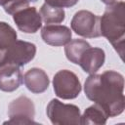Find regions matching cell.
Returning <instances> with one entry per match:
<instances>
[{
	"mask_svg": "<svg viewBox=\"0 0 125 125\" xmlns=\"http://www.w3.org/2000/svg\"><path fill=\"white\" fill-rule=\"evenodd\" d=\"M107 118L108 116L104 109L95 104L85 109L84 113L80 117V124L104 125L106 123Z\"/></svg>",
	"mask_w": 125,
	"mask_h": 125,
	"instance_id": "13",
	"label": "cell"
},
{
	"mask_svg": "<svg viewBox=\"0 0 125 125\" xmlns=\"http://www.w3.org/2000/svg\"><path fill=\"white\" fill-rule=\"evenodd\" d=\"M47 116L55 125H76L80 124V109L78 106L63 104L53 99L46 108Z\"/></svg>",
	"mask_w": 125,
	"mask_h": 125,
	"instance_id": "3",
	"label": "cell"
},
{
	"mask_svg": "<svg viewBox=\"0 0 125 125\" xmlns=\"http://www.w3.org/2000/svg\"><path fill=\"white\" fill-rule=\"evenodd\" d=\"M70 26L76 34L85 38H96L101 36L100 17L87 10L76 12L71 20Z\"/></svg>",
	"mask_w": 125,
	"mask_h": 125,
	"instance_id": "6",
	"label": "cell"
},
{
	"mask_svg": "<svg viewBox=\"0 0 125 125\" xmlns=\"http://www.w3.org/2000/svg\"><path fill=\"white\" fill-rule=\"evenodd\" d=\"M79 0H45V3L59 7V8H69L78 3Z\"/></svg>",
	"mask_w": 125,
	"mask_h": 125,
	"instance_id": "18",
	"label": "cell"
},
{
	"mask_svg": "<svg viewBox=\"0 0 125 125\" xmlns=\"http://www.w3.org/2000/svg\"><path fill=\"white\" fill-rule=\"evenodd\" d=\"M71 30L65 25L46 24L41 29V37L43 41L51 46L59 47L66 45L71 40Z\"/></svg>",
	"mask_w": 125,
	"mask_h": 125,
	"instance_id": "9",
	"label": "cell"
},
{
	"mask_svg": "<svg viewBox=\"0 0 125 125\" xmlns=\"http://www.w3.org/2000/svg\"><path fill=\"white\" fill-rule=\"evenodd\" d=\"M13 20L18 28L24 33H35L42 25L40 14L35 7H24L13 14Z\"/></svg>",
	"mask_w": 125,
	"mask_h": 125,
	"instance_id": "8",
	"label": "cell"
},
{
	"mask_svg": "<svg viewBox=\"0 0 125 125\" xmlns=\"http://www.w3.org/2000/svg\"><path fill=\"white\" fill-rule=\"evenodd\" d=\"M22 73L20 66L15 64H3L0 66V90L14 92L22 83Z\"/></svg>",
	"mask_w": 125,
	"mask_h": 125,
	"instance_id": "10",
	"label": "cell"
},
{
	"mask_svg": "<svg viewBox=\"0 0 125 125\" xmlns=\"http://www.w3.org/2000/svg\"><path fill=\"white\" fill-rule=\"evenodd\" d=\"M101 1H102L104 4L109 6V5H112V4H115V3L119 2V1H121V0H101Z\"/></svg>",
	"mask_w": 125,
	"mask_h": 125,
	"instance_id": "20",
	"label": "cell"
},
{
	"mask_svg": "<svg viewBox=\"0 0 125 125\" xmlns=\"http://www.w3.org/2000/svg\"><path fill=\"white\" fill-rule=\"evenodd\" d=\"M89 47H91V46L86 40L73 39V40H70L65 45L64 53H65V56L69 62H71L75 64H78L82 54Z\"/></svg>",
	"mask_w": 125,
	"mask_h": 125,
	"instance_id": "14",
	"label": "cell"
},
{
	"mask_svg": "<svg viewBox=\"0 0 125 125\" xmlns=\"http://www.w3.org/2000/svg\"><path fill=\"white\" fill-rule=\"evenodd\" d=\"M35 115V107L32 101L25 97L20 96L9 104L8 116L9 120L4 124H34L33 118Z\"/></svg>",
	"mask_w": 125,
	"mask_h": 125,
	"instance_id": "5",
	"label": "cell"
},
{
	"mask_svg": "<svg viewBox=\"0 0 125 125\" xmlns=\"http://www.w3.org/2000/svg\"><path fill=\"white\" fill-rule=\"evenodd\" d=\"M0 6L7 14L13 15L17 11L29 6V0H0Z\"/></svg>",
	"mask_w": 125,
	"mask_h": 125,
	"instance_id": "17",
	"label": "cell"
},
{
	"mask_svg": "<svg viewBox=\"0 0 125 125\" xmlns=\"http://www.w3.org/2000/svg\"><path fill=\"white\" fill-rule=\"evenodd\" d=\"M5 53H6V49H3V48H1V47H0V66L4 63Z\"/></svg>",
	"mask_w": 125,
	"mask_h": 125,
	"instance_id": "19",
	"label": "cell"
},
{
	"mask_svg": "<svg viewBox=\"0 0 125 125\" xmlns=\"http://www.w3.org/2000/svg\"><path fill=\"white\" fill-rule=\"evenodd\" d=\"M100 29L101 35L107 39L123 59L125 43V4L123 1L106 7L100 18Z\"/></svg>",
	"mask_w": 125,
	"mask_h": 125,
	"instance_id": "2",
	"label": "cell"
},
{
	"mask_svg": "<svg viewBox=\"0 0 125 125\" xmlns=\"http://www.w3.org/2000/svg\"><path fill=\"white\" fill-rule=\"evenodd\" d=\"M39 14H40L41 20L46 24L62 22L65 18V13L62 8L55 7L47 3H44L41 6Z\"/></svg>",
	"mask_w": 125,
	"mask_h": 125,
	"instance_id": "15",
	"label": "cell"
},
{
	"mask_svg": "<svg viewBox=\"0 0 125 125\" xmlns=\"http://www.w3.org/2000/svg\"><path fill=\"white\" fill-rule=\"evenodd\" d=\"M123 90V75L114 70H106L102 74H90L84 84L86 97L102 107L108 117H114L123 112L125 107Z\"/></svg>",
	"mask_w": 125,
	"mask_h": 125,
	"instance_id": "1",
	"label": "cell"
},
{
	"mask_svg": "<svg viewBox=\"0 0 125 125\" xmlns=\"http://www.w3.org/2000/svg\"><path fill=\"white\" fill-rule=\"evenodd\" d=\"M17 40L16 30L7 22L0 21V47L7 49Z\"/></svg>",
	"mask_w": 125,
	"mask_h": 125,
	"instance_id": "16",
	"label": "cell"
},
{
	"mask_svg": "<svg viewBox=\"0 0 125 125\" xmlns=\"http://www.w3.org/2000/svg\"><path fill=\"white\" fill-rule=\"evenodd\" d=\"M35 55L36 46L33 43L16 40L10 47L6 49L3 64H15L18 66H22L32 61Z\"/></svg>",
	"mask_w": 125,
	"mask_h": 125,
	"instance_id": "7",
	"label": "cell"
},
{
	"mask_svg": "<svg viewBox=\"0 0 125 125\" xmlns=\"http://www.w3.org/2000/svg\"><path fill=\"white\" fill-rule=\"evenodd\" d=\"M53 87L56 96L63 100L75 99L81 92V83L77 75L67 69L59 70L54 75Z\"/></svg>",
	"mask_w": 125,
	"mask_h": 125,
	"instance_id": "4",
	"label": "cell"
},
{
	"mask_svg": "<svg viewBox=\"0 0 125 125\" xmlns=\"http://www.w3.org/2000/svg\"><path fill=\"white\" fill-rule=\"evenodd\" d=\"M105 54L103 49L98 47H89L82 54L78 64L86 73L94 74L103 66Z\"/></svg>",
	"mask_w": 125,
	"mask_h": 125,
	"instance_id": "11",
	"label": "cell"
},
{
	"mask_svg": "<svg viewBox=\"0 0 125 125\" xmlns=\"http://www.w3.org/2000/svg\"><path fill=\"white\" fill-rule=\"evenodd\" d=\"M22 81L25 87L33 94H41L45 92L50 84L47 73L38 67H33L27 70L22 77Z\"/></svg>",
	"mask_w": 125,
	"mask_h": 125,
	"instance_id": "12",
	"label": "cell"
}]
</instances>
